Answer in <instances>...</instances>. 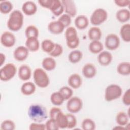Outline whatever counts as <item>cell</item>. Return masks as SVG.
<instances>
[{
    "instance_id": "obj_1",
    "label": "cell",
    "mask_w": 130,
    "mask_h": 130,
    "mask_svg": "<svg viewBox=\"0 0 130 130\" xmlns=\"http://www.w3.org/2000/svg\"><path fill=\"white\" fill-rule=\"evenodd\" d=\"M29 117L36 122L41 123L48 117L46 108L40 104H32L28 109Z\"/></svg>"
},
{
    "instance_id": "obj_34",
    "label": "cell",
    "mask_w": 130,
    "mask_h": 130,
    "mask_svg": "<svg viewBox=\"0 0 130 130\" xmlns=\"http://www.w3.org/2000/svg\"><path fill=\"white\" fill-rule=\"evenodd\" d=\"M13 4L9 1H4L0 3V12L2 14H7L13 9Z\"/></svg>"
},
{
    "instance_id": "obj_15",
    "label": "cell",
    "mask_w": 130,
    "mask_h": 130,
    "mask_svg": "<svg viewBox=\"0 0 130 130\" xmlns=\"http://www.w3.org/2000/svg\"><path fill=\"white\" fill-rule=\"evenodd\" d=\"M97 72L95 66L91 63H87L84 64L82 69L83 75L87 79L93 78Z\"/></svg>"
},
{
    "instance_id": "obj_9",
    "label": "cell",
    "mask_w": 130,
    "mask_h": 130,
    "mask_svg": "<svg viewBox=\"0 0 130 130\" xmlns=\"http://www.w3.org/2000/svg\"><path fill=\"white\" fill-rule=\"evenodd\" d=\"M83 103L82 100L78 96H72L67 103V109L71 113L79 112L82 109Z\"/></svg>"
},
{
    "instance_id": "obj_21",
    "label": "cell",
    "mask_w": 130,
    "mask_h": 130,
    "mask_svg": "<svg viewBox=\"0 0 130 130\" xmlns=\"http://www.w3.org/2000/svg\"><path fill=\"white\" fill-rule=\"evenodd\" d=\"M25 47L30 51L35 52L38 51L40 47V42L38 38H27L25 42Z\"/></svg>"
},
{
    "instance_id": "obj_7",
    "label": "cell",
    "mask_w": 130,
    "mask_h": 130,
    "mask_svg": "<svg viewBox=\"0 0 130 130\" xmlns=\"http://www.w3.org/2000/svg\"><path fill=\"white\" fill-rule=\"evenodd\" d=\"M16 72L17 69L14 64L7 63L0 70V80L3 81H8L15 76Z\"/></svg>"
},
{
    "instance_id": "obj_28",
    "label": "cell",
    "mask_w": 130,
    "mask_h": 130,
    "mask_svg": "<svg viewBox=\"0 0 130 130\" xmlns=\"http://www.w3.org/2000/svg\"><path fill=\"white\" fill-rule=\"evenodd\" d=\"M117 72L120 75L127 76L130 74V63L129 62H122L117 67Z\"/></svg>"
},
{
    "instance_id": "obj_20",
    "label": "cell",
    "mask_w": 130,
    "mask_h": 130,
    "mask_svg": "<svg viewBox=\"0 0 130 130\" xmlns=\"http://www.w3.org/2000/svg\"><path fill=\"white\" fill-rule=\"evenodd\" d=\"M20 90L23 95H30L36 91V84L32 82L26 81L22 84Z\"/></svg>"
},
{
    "instance_id": "obj_27",
    "label": "cell",
    "mask_w": 130,
    "mask_h": 130,
    "mask_svg": "<svg viewBox=\"0 0 130 130\" xmlns=\"http://www.w3.org/2000/svg\"><path fill=\"white\" fill-rule=\"evenodd\" d=\"M120 35L124 42H130V24L129 23L124 24L121 27Z\"/></svg>"
},
{
    "instance_id": "obj_41",
    "label": "cell",
    "mask_w": 130,
    "mask_h": 130,
    "mask_svg": "<svg viewBox=\"0 0 130 130\" xmlns=\"http://www.w3.org/2000/svg\"><path fill=\"white\" fill-rule=\"evenodd\" d=\"M58 20L60 21L66 27H68L71 23V17L67 14H62L59 16Z\"/></svg>"
},
{
    "instance_id": "obj_6",
    "label": "cell",
    "mask_w": 130,
    "mask_h": 130,
    "mask_svg": "<svg viewBox=\"0 0 130 130\" xmlns=\"http://www.w3.org/2000/svg\"><path fill=\"white\" fill-rule=\"evenodd\" d=\"M122 93L121 87L115 84H110L107 86L105 92V99L107 102H111L120 98Z\"/></svg>"
},
{
    "instance_id": "obj_30",
    "label": "cell",
    "mask_w": 130,
    "mask_h": 130,
    "mask_svg": "<svg viewBox=\"0 0 130 130\" xmlns=\"http://www.w3.org/2000/svg\"><path fill=\"white\" fill-rule=\"evenodd\" d=\"M83 56L82 52L79 50H74L70 52L68 55V59L70 62L76 63L79 62Z\"/></svg>"
},
{
    "instance_id": "obj_5",
    "label": "cell",
    "mask_w": 130,
    "mask_h": 130,
    "mask_svg": "<svg viewBox=\"0 0 130 130\" xmlns=\"http://www.w3.org/2000/svg\"><path fill=\"white\" fill-rule=\"evenodd\" d=\"M66 44L67 46L70 49H75L78 47L80 43V40L78 36L76 29L73 27H68L64 34Z\"/></svg>"
},
{
    "instance_id": "obj_18",
    "label": "cell",
    "mask_w": 130,
    "mask_h": 130,
    "mask_svg": "<svg viewBox=\"0 0 130 130\" xmlns=\"http://www.w3.org/2000/svg\"><path fill=\"white\" fill-rule=\"evenodd\" d=\"M65 27L58 20L52 21L48 25V30L53 34L58 35L62 33L64 30Z\"/></svg>"
},
{
    "instance_id": "obj_48",
    "label": "cell",
    "mask_w": 130,
    "mask_h": 130,
    "mask_svg": "<svg viewBox=\"0 0 130 130\" xmlns=\"http://www.w3.org/2000/svg\"><path fill=\"white\" fill-rule=\"evenodd\" d=\"M113 129H125V128L123 126L118 125V126H116L113 128Z\"/></svg>"
},
{
    "instance_id": "obj_4",
    "label": "cell",
    "mask_w": 130,
    "mask_h": 130,
    "mask_svg": "<svg viewBox=\"0 0 130 130\" xmlns=\"http://www.w3.org/2000/svg\"><path fill=\"white\" fill-rule=\"evenodd\" d=\"M33 79L35 84L41 88L47 87L50 83L48 75L42 68H36L33 72Z\"/></svg>"
},
{
    "instance_id": "obj_24",
    "label": "cell",
    "mask_w": 130,
    "mask_h": 130,
    "mask_svg": "<svg viewBox=\"0 0 130 130\" xmlns=\"http://www.w3.org/2000/svg\"><path fill=\"white\" fill-rule=\"evenodd\" d=\"M55 121L59 128L64 129L68 127V119L66 114H64L62 111L58 113L56 118Z\"/></svg>"
},
{
    "instance_id": "obj_38",
    "label": "cell",
    "mask_w": 130,
    "mask_h": 130,
    "mask_svg": "<svg viewBox=\"0 0 130 130\" xmlns=\"http://www.w3.org/2000/svg\"><path fill=\"white\" fill-rule=\"evenodd\" d=\"M16 125L14 122L11 120L7 119L3 121L1 124V129L3 130H14Z\"/></svg>"
},
{
    "instance_id": "obj_17",
    "label": "cell",
    "mask_w": 130,
    "mask_h": 130,
    "mask_svg": "<svg viewBox=\"0 0 130 130\" xmlns=\"http://www.w3.org/2000/svg\"><path fill=\"white\" fill-rule=\"evenodd\" d=\"M22 11L26 15H34L37 11L36 4L31 1H28L24 3L22 6Z\"/></svg>"
},
{
    "instance_id": "obj_42",
    "label": "cell",
    "mask_w": 130,
    "mask_h": 130,
    "mask_svg": "<svg viewBox=\"0 0 130 130\" xmlns=\"http://www.w3.org/2000/svg\"><path fill=\"white\" fill-rule=\"evenodd\" d=\"M45 125L46 129L47 130H58L59 129L54 119L50 118L46 122Z\"/></svg>"
},
{
    "instance_id": "obj_8",
    "label": "cell",
    "mask_w": 130,
    "mask_h": 130,
    "mask_svg": "<svg viewBox=\"0 0 130 130\" xmlns=\"http://www.w3.org/2000/svg\"><path fill=\"white\" fill-rule=\"evenodd\" d=\"M107 17L108 13L105 9L98 8L92 13L90 18V21L92 25L97 26L104 22L107 20Z\"/></svg>"
},
{
    "instance_id": "obj_26",
    "label": "cell",
    "mask_w": 130,
    "mask_h": 130,
    "mask_svg": "<svg viewBox=\"0 0 130 130\" xmlns=\"http://www.w3.org/2000/svg\"><path fill=\"white\" fill-rule=\"evenodd\" d=\"M89 39L92 41H99L102 37V31L100 28L96 26L91 27L88 32Z\"/></svg>"
},
{
    "instance_id": "obj_40",
    "label": "cell",
    "mask_w": 130,
    "mask_h": 130,
    "mask_svg": "<svg viewBox=\"0 0 130 130\" xmlns=\"http://www.w3.org/2000/svg\"><path fill=\"white\" fill-rule=\"evenodd\" d=\"M63 52L62 46L57 43H55V46L51 52L48 53L50 56L52 57H58L60 56Z\"/></svg>"
},
{
    "instance_id": "obj_33",
    "label": "cell",
    "mask_w": 130,
    "mask_h": 130,
    "mask_svg": "<svg viewBox=\"0 0 130 130\" xmlns=\"http://www.w3.org/2000/svg\"><path fill=\"white\" fill-rule=\"evenodd\" d=\"M39 31L38 28L33 25L28 26L25 30V35L26 38H38Z\"/></svg>"
},
{
    "instance_id": "obj_44",
    "label": "cell",
    "mask_w": 130,
    "mask_h": 130,
    "mask_svg": "<svg viewBox=\"0 0 130 130\" xmlns=\"http://www.w3.org/2000/svg\"><path fill=\"white\" fill-rule=\"evenodd\" d=\"M123 103L126 106L130 105V90L127 89L124 93L122 98Z\"/></svg>"
},
{
    "instance_id": "obj_46",
    "label": "cell",
    "mask_w": 130,
    "mask_h": 130,
    "mask_svg": "<svg viewBox=\"0 0 130 130\" xmlns=\"http://www.w3.org/2000/svg\"><path fill=\"white\" fill-rule=\"evenodd\" d=\"M114 3L118 6L120 7H127L129 5V0H115L114 1Z\"/></svg>"
},
{
    "instance_id": "obj_35",
    "label": "cell",
    "mask_w": 130,
    "mask_h": 130,
    "mask_svg": "<svg viewBox=\"0 0 130 130\" xmlns=\"http://www.w3.org/2000/svg\"><path fill=\"white\" fill-rule=\"evenodd\" d=\"M55 43L49 39L44 40L41 44L42 49L45 52L49 53L53 49Z\"/></svg>"
},
{
    "instance_id": "obj_12",
    "label": "cell",
    "mask_w": 130,
    "mask_h": 130,
    "mask_svg": "<svg viewBox=\"0 0 130 130\" xmlns=\"http://www.w3.org/2000/svg\"><path fill=\"white\" fill-rule=\"evenodd\" d=\"M29 55V50L23 46H20L17 47L14 52L13 56L14 58L18 61H22L25 60Z\"/></svg>"
},
{
    "instance_id": "obj_16",
    "label": "cell",
    "mask_w": 130,
    "mask_h": 130,
    "mask_svg": "<svg viewBox=\"0 0 130 130\" xmlns=\"http://www.w3.org/2000/svg\"><path fill=\"white\" fill-rule=\"evenodd\" d=\"M113 59L112 54L108 51H103L99 53L98 56L99 63L103 66H108Z\"/></svg>"
},
{
    "instance_id": "obj_2",
    "label": "cell",
    "mask_w": 130,
    "mask_h": 130,
    "mask_svg": "<svg viewBox=\"0 0 130 130\" xmlns=\"http://www.w3.org/2000/svg\"><path fill=\"white\" fill-rule=\"evenodd\" d=\"M24 16L22 13L18 10L12 11L7 21L8 28L13 31H17L22 27Z\"/></svg>"
},
{
    "instance_id": "obj_19",
    "label": "cell",
    "mask_w": 130,
    "mask_h": 130,
    "mask_svg": "<svg viewBox=\"0 0 130 130\" xmlns=\"http://www.w3.org/2000/svg\"><path fill=\"white\" fill-rule=\"evenodd\" d=\"M68 84L74 89L79 88L82 83V79L81 76L76 73L72 74L68 78Z\"/></svg>"
},
{
    "instance_id": "obj_29",
    "label": "cell",
    "mask_w": 130,
    "mask_h": 130,
    "mask_svg": "<svg viewBox=\"0 0 130 130\" xmlns=\"http://www.w3.org/2000/svg\"><path fill=\"white\" fill-rule=\"evenodd\" d=\"M103 45L100 41H92L89 44V50L93 54L100 53L103 50Z\"/></svg>"
},
{
    "instance_id": "obj_10",
    "label": "cell",
    "mask_w": 130,
    "mask_h": 130,
    "mask_svg": "<svg viewBox=\"0 0 130 130\" xmlns=\"http://www.w3.org/2000/svg\"><path fill=\"white\" fill-rule=\"evenodd\" d=\"M105 45L106 47L110 50L116 49L120 45V39L115 34H108L105 39Z\"/></svg>"
},
{
    "instance_id": "obj_23",
    "label": "cell",
    "mask_w": 130,
    "mask_h": 130,
    "mask_svg": "<svg viewBox=\"0 0 130 130\" xmlns=\"http://www.w3.org/2000/svg\"><path fill=\"white\" fill-rule=\"evenodd\" d=\"M116 18L120 22H126L130 19V12L127 9H121L117 11Z\"/></svg>"
},
{
    "instance_id": "obj_3",
    "label": "cell",
    "mask_w": 130,
    "mask_h": 130,
    "mask_svg": "<svg viewBox=\"0 0 130 130\" xmlns=\"http://www.w3.org/2000/svg\"><path fill=\"white\" fill-rule=\"evenodd\" d=\"M38 3L42 7L49 9L56 16H61L64 11L63 5L59 0H39Z\"/></svg>"
},
{
    "instance_id": "obj_36",
    "label": "cell",
    "mask_w": 130,
    "mask_h": 130,
    "mask_svg": "<svg viewBox=\"0 0 130 130\" xmlns=\"http://www.w3.org/2000/svg\"><path fill=\"white\" fill-rule=\"evenodd\" d=\"M81 127L83 130H94L96 125L94 121L92 119L85 118L82 122Z\"/></svg>"
},
{
    "instance_id": "obj_13",
    "label": "cell",
    "mask_w": 130,
    "mask_h": 130,
    "mask_svg": "<svg viewBox=\"0 0 130 130\" xmlns=\"http://www.w3.org/2000/svg\"><path fill=\"white\" fill-rule=\"evenodd\" d=\"M61 2L64 7L66 14L71 17L75 16L77 14V8L74 1L72 0H62Z\"/></svg>"
},
{
    "instance_id": "obj_32",
    "label": "cell",
    "mask_w": 130,
    "mask_h": 130,
    "mask_svg": "<svg viewBox=\"0 0 130 130\" xmlns=\"http://www.w3.org/2000/svg\"><path fill=\"white\" fill-rule=\"evenodd\" d=\"M51 103L55 106H59L63 104L64 99L59 91L53 92L50 95Z\"/></svg>"
},
{
    "instance_id": "obj_25",
    "label": "cell",
    "mask_w": 130,
    "mask_h": 130,
    "mask_svg": "<svg viewBox=\"0 0 130 130\" xmlns=\"http://www.w3.org/2000/svg\"><path fill=\"white\" fill-rule=\"evenodd\" d=\"M42 65L44 69L48 71H50L53 70L56 68V62L53 57H47L43 59Z\"/></svg>"
},
{
    "instance_id": "obj_47",
    "label": "cell",
    "mask_w": 130,
    "mask_h": 130,
    "mask_svg": "<svg viewBox=\"0 0 130 130\" xmlns=\"http://www.w3.org/2000/svg\"><path fill=\"white\" fill-rule=\"evenodd\" d=\"M0 60H1L0 66H2L4 64L6 60V56L3 53H1L0 54Z\"/></svg>"
},
{
    "instance_id": "obj_39",
    "label": "cell",
    "mask_w": 130,
    "mask_h": 130,
    "mask_svg": "<svg viewBox=\"0 0 130 130\" xmlns=\"http://www.w3.org/2000/svg\"><path fill=\"white\" fill-rule=\"evenodd\" d=\"M68 119V127L69 129H72L74 128L77 124V119L73 113L66 114Z\"/></svg>"
},
{
    "instance_id": "obj_37",
    "label": "cell",
    "mask_w": 130,
    "mask_h": 130,
    "mask_svg": "<svg viewBox=\"0 0 130 130\" xmlns=\"http://www.w3.org/2000/svg\"><path fill=\"white\" fill-rule=\"evenodd\" d=\"M58 91L63 97L64 100H67L71 98L73 93V90L68 86H62L59 89Z\"/></svg>"
},
{
    "instance_id": "obj_22",
    "label": "cell",
    "mask_w": 130,
    "mask_h": 130,
    "mask_svg": "<svg viewBox=\"0 0 130 130\" xmlns=\"http://www.w3.org/2000/svg\"><path fill=\"white\" fill-rule=\"evenodd\" d=\"M88 24L89 20L85 15H79L77 16L75 19V25L79 29H84L88 26Z\"/></svg>"
},
{
    "instance_id": "obj_45",
    "label": "cell",
    "mask_w": 130,
    "mask_h": 130,
    "mask_svg": "<svg viewBox=\"0 0 130 130\" xmlns=\"http://www.w3.org/2000/svg\"><path fill=\"white\" fill-rule=\"evenodd\" d=\"M61 111V110L58 107H52L49 111V117L50 118L55 119L57 115L59 112Z\"/></svg>"
},
{
    "instance_id": "obj_43",
    "label": "cell",
    "mask_w": 130,
    "mask_h": 130,
    "mask_svg": "<svg viewBox=\"0 0 130 130\" xmlns=\"http://www.w3.org/2000/svg\"><path fill=\"white\" fill-rule=\"evenodd\" d=\"M30 130H44L46 129V125L42 123L32 122L29 127Z\"/></svg>"
},
{
    "instance_id": "obj_11",
    "label": "cell",
    "mask_w": 130,
    "mask_h": 130,
    "mask_svg": "<svg viewBox=\"0 0 130 130\" xmlns=\"http://www.w3.org/2000/svg\"><path fill=\"white\" fill-rule=\"evenodd\" d=\"M1 43L6 47H12L16 43V37L12 32L5 31L1 35Z\"/></svg>"
},
{
    "instance_id": "obj_14",
    "label": "cell",
    "mask_w": 130,
    "mask_h": 130,
    "mask_svg": "<svg viewBox=\"0 0 130 130\" xmlns=\"http://www.w3.org/2000/svg\"><path fill=\"white\" fill-rule=\"evenodd\" d=\"M18 75L19 78L24 81L30 79L31 76V69L27 64H22L18 69Z\"/></svg>"
},
{
    "instance_id": "obj_31",
    "label": "cell",
    "mask_w": 130,
    "mask_h": 130,
    "mask_svg": "<svg viewBox=\"0 0 130 130\" xmlns=\"http://www.w3.org/2000/svg\"><path fill=\"white\" fill-rule=\"evenodd\" d=\"M128 115L124 112H118L116 116V121L118 125L124 126L128 123Z\"/></svg>"
}]
</instances>
